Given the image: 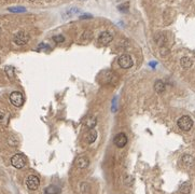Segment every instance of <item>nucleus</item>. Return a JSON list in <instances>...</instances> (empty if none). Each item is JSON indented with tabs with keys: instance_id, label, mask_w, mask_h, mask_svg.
Returning a JSON list of instances; mask_svg holds the SVG:
<instances>
[{
	"instance_id": "f257e3e1",
	"label": "nucleus",
	"mask_w": 195,
	"mask_h": 194,
	"mask_svg": "<svg viewBox=\"0 0 195 194\" xmlns=\"http://www.w3.org/2000/svg\"><path fill=\"white\" fill-rule=\"evenodd\" d=\"M177 124L180 129H182L183 132H188L193 126V121H192L191 118L188 117V115H182L181 118H179Z\"/></svg>"
},
{
	"instance_id": "f03ea898",
	"label": "nucleus",
	"mask_w": 195,
	"mask_h": 194,
	"mask_svg": "<svg viewBox=\"0 0 195 194\" xmlns=\"http://www.w3.org/2000/svg\"><path fill=\"white\" fill-rule=\"evenodd\" d=\"M26 163H27V160L24 154H20V153L14 154V155L12 156V159H11V164H12V166H14L17 169L23 168L26 165Z\"/></svg>"
},
{
	"instance_id": "7ed1b4c3",
	"label": "nucleus",
	"mask_w": 195,
	"mask_h": 194,
	"mask_svg": "<svg viewBox=\"0 0 195 194\" xmlns=\"http://www.w3.org/2000/svg\"><path fill=\"white\" fill-rule=\"evenodd\" d=\"M10 101L15 107H22L24 104V96L20 92H13L10 95Z\"/></svg>"
},
{
	"instance_id": "20e7f679",
	"label": "nucleus",
	"mask_w": 195,
	"mask_h": 194,
	"mask_svg": "<svg viewBox=\"0 0 195 194\" xmlns=\"http://www.w3.org/2000/svg\"><path fill=\"white\" fill-rule=\"evenodd\" d=\"M118 63H119V65H120L121 67H122V68L128 69V68H130V67L133 66L134 62H133V58H132V56H130V55L124 54V55H122V56H120Z\"/></svg>"
},
{
	"instance_id": "39448f33",
	"label": "nucleus",
	"mask_w": 195,
	"mask_h": 194,
	"mask_svg": "<svg viewBox=\"0 0 195 194\" xmlns=\"http://www.w3.org/2000/svg\"><path fill=\"white\" fill-rule=\"evenodd\" d=\"M39 184H40V180H39V178L35 176V175H30V176L27 177L26 179V186L27 188L29 189V190H37L39 187Z\"/></svg>"
},
{
	"instance_id": "423d86ee",
	"label": "nucleus",
	"mask_w": 195,
	"mask_h": 194,
	"mask_svg": "<svg viewBox=\"0 0 195 194\" xmlns=\"http://www.w3.org/2000/svg\"><path fill=\"white\" fill-rule=\"evenodd\" d=\"M28 41H29V35L26 34L25 31L17 32L14 37V42L16 43L17 45H24L26 44Z\"/></svg>"
},
{
	"instance_id": "0eeeda50",
	"label": "nucleus",
	"mask_w": 195,
	"mask_h": 194,
	"mask_svg": "<svg viewBox=\"0 0 195 194\" xmlns=\"http://www.w3.org/2000/svg\"><path fill=\"white\" fill-rule=\"evenodd\" d=\"M114 144H116V147L119 148H123L125 147L126 144H127V137L124 133H120L114 137Z\"/></svg>"
},
{
	"instance_id": "6e6552de",
	"label": "nucleus",
	"mask_w": 195,
	"mask_h": 194,
	"mask_svg": "<svg viewBox=\"0 0 195 194\" xmlns=\"http://www.w3.org/2000/svg\"><path fill=\"white\" fill-rule=\"evenodd\" d=\"M112 39H113V37H112V35L110 34V32L104 31L100 34L99 38H98V41H99V43H102V45H107L111 42Z\"/></svg>"
},
{
	"instance_id": "1a4fd4ad",
	"label": "nucleus",
	"mask_w": 195,
	"mask_h": 194,
	"mask_svg": "<svg viewBox=\"0 0 195 194\" xmlns=\"http://www.w3.org/2000/svg\"><path fill=\"white\" fill-rule=\"evenodd\" d=\"M88 164H89V161L85 156H80V158H78L77 160H75V166H77L78 168H85L88 166Z\"/></svg>"
},
{
	"instance_id": "9d476101",
	"label": "nucleus",
	"mask_w": 195,
	"mask_h": 194,
	"mask_svg": "<svg viewBox=\"0 0 195 194\" xmlns=\"http://www.w3.org/2000/svg\"><path fill=\"white\" fill-rule=\"evenodd\" d=\"M182 163L184 166H187V167H190V166L193 165L194 163V159L192 155H189V154H185V155L182 156Z\"/></svg>"
},
{
	"instance_id": "9b49d317",
	"label": "nucleus",
	"mask_w": 195,
	"mask_h": 194,
	"mask_svg": "<svg viewBox=\"0 0 195 194\" xmlns=\"http://www.w3.org/2000/svg\"><path fill=\"white\" fill-rule=\"evenodd\" d=\"M44 193L45 194H59V193H61V189H59L57 186L51 184V186H49L47 189H45Z\"/></svg>"
},
{
	"instance_id": "f8f14e48",
	"label": "nucleus",
	"mask_w": 195,
	"mask_h": 194,
	"mask_svg": "<svg viewBox=\"0 0 195 194\" xmlns=\"http://www.w3.org/2000/svg\"><path fill=\"white\" fill-rule=\"evenodd\" d=\"M154 90H155V92L156 93H163V92L165 91V84H164V82L163 81H161V80H157L156 82L154 83Z\"/></svg>"
},
{
	"instance_id": "ddd939ff",
	"label": "nucleus",
	"mask_w": 195,
	"mask_h": 194,
	"mask_svg": "<svg viewBox=\"0 0 195 194\" xmlns=\"http://www.w3.org/2000/svg\"><path fill=\"white\" fill-rule=\"evenodd\" d=\"M180 64L183 68L188 69V68H190V67H192L193 62H192V59L189 58V57H182V58L180 59Z\"/></svg>"
},
{
	"instance_id": "4468645a",
	"label": "nucleus",
	"mask_w": 195,
	"mask_h": 194,
	"mask_svg": "<svg viewBox=\"0 0 195 194\" xmlns=\"http://www.w3.org/2000/svg\"><path fill=\"white\" fill-rule=\"evenodd\" d=\"M191 183L190 182H184V183H182L180 186V192L182 194H189L191 192Z\"/></svg>"
},
{
	"instance_id": "2eb2a0df",
	"label": "nucleus",
	"mask_w": 195,
	"mask_h": 194,
	"mask_svg": "<svg viewBox=\"0 0 195 194\" xmlns=\"http://www.w3.org/2000/svg\"><path fill=\"white\" fill-rule=\"evenodd\" d=\"M96 138H97V132H96L95 129H92V131L88 133V144H93V142L96 140Z\"/></svg>"
},
{
	"instance_id": "dca6fc26",
	"label": "nucleus",
	"mask_w": 195,
	"mask_h": 194,
	"mask_svg": "<svg viewBox=\"0 0 195 194\" xmlns=\"http://www.w3.org/2000/svg\"><path fill=\"white\" fill-rule=\"evenodd\" d=\"M96 123H97V120H96L95 117H89L88 120H86L85 122V125L88 126V128H93L94 126L96 125Z\"/></svg>"
},
{
	"instance_id": "f3484780",
	"label": "nucleus",
	"mask_w": 195,
	"mask_h": 194,
	"mask_svg": "<svg viewBox=\"0 0 195 194\" xmlns=\"http://www.w3.org/2000/svg\"><path fill=\"white\" fill-rule=\"evenodd\" d=\"M8 122H9L8 113H6V112H3V111H1V110H0V123L8 124Z\"/></svg>"
},
{
	"instance_id": "a211bd4d",
	"label": "nucleus",
	"mask_w": 195,
	"mask_h": 194,
	"mask_svg": "<svg viewBox=\"0 0 195 194\" xmlns=\"http://www.w3.org/2000/svg\"><path fill=\"white\" fill-rule=\"evenodd\" d=\"M53 40L56 43H61V42H64L65 38H64V36H61V35H58V36H54L53 37Z\"/></svg>"
},
{
	"instance_id": "6ab92c4d",
	"label": "nucleus",
	"mask_w": 195,
	"mask_h": 194,
	"mask_svg": "<svg viewBox=\"0 0 195 194\" xmlns=\"http://www.w3.org/2000/svg\"><path fill=\"white\" fill-rule=\"evenodd\" d=\"M10 11H12V12H23V11H25V9H23V8H18V9H10Z\"/></svg>"
}]
</instances>
